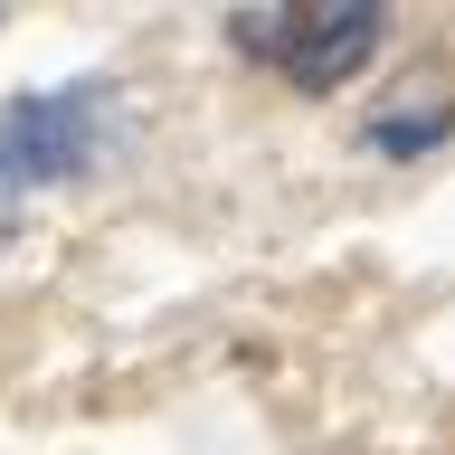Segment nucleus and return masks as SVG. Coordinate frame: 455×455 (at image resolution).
<instances>
[{"label": "nucleus", "instance_id": "2", "mask_svg": "<svg viewBox=\"0 0 455 455\" xmlns=\"http://www.w3.org/2000/svg\"><path fill=\"white\" fill-rule=\"evenodd\" d=\"M379 0H323V10H237L228 38L266 67H284V85H304V95H332L341 76H361L370 57H379Z\"/></svg>", "mask_w": 455, "mask_h": 455}, {"label": "nucleus", "instance_id": "3", "mask_svg": "<svg viewBox=\"0 0 455 455\" xmlns=\"http://www.w3.org/2000/svg\"><path fill=\"white\" fill-rule=\"evenodd\" d=\"M446 133H455V105H408V114H379L361 142L379 152V162H418V152H436Z\"/></svg>", "mask_w": 455, "mask_h": 455}, {"label": "nucleus", "instance_id": "1", "mask_svg": "<svg viewBox=\"0 0 455 455\" xmlns=\"http://www.w3.org/2000/svg\"><path fill=\"white\" fill-rule=\"evenodd\" d=\"M114 124H124V105H114L105 76L10 95V105H0V190H57V180L95 171Z\"/></svg>", "mask_w": 455, "mask_h": 455}]
</instances>
